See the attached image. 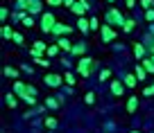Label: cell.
<instances>
[{"label":"cell","mask_w":154,"mask_h":133,"mask_svg":"<svg viewBox=\"0 0 154 133\" xmlns=\"http://www.w3.org/2000/svg\"><path fill=\"white\" fill-rule=\"evenodd\" d=\"M14 93L18 95V99H23L25 104H29V106H34L36 104V97H29V93H27V84H23V81H14Z\"/></svg>","instance_id":"6da1fadb"},{"label":"cell","mask_w":154,"mask_h":133,"mask_svg":"<svg viewBox=\"0 0 154 133\" xmlns=\"http://www.w3.org/2000/svg\"><path fill=\"white\" fill-rule=\"evenodd\" d=\"M95 63H97V61H93L91 57H82L79 61H77V68H75V70H77V75L86 79V77L91 75V70L95 68Z\"/></svg>","instance_id":"7a4b0ae2"},{"label":"cell","mask_w":154,"mask_h":133,"mask_svg":"<svg viewBox=\"0 0 154 133\" xmlns=\"http://www.w3.org/2000/svg\"><path fill=\"white\" fill-rule=\"evenodd\" d=\"M104 20H106V25H116V27H122L127 18H125V16H122V14H120L118 9H116V7H111V9L106 11Z\"/></svg>","instance_id":"3957f363"},{"label":"cell","mask_w":154,"mask_h":133,"mask_svg":"<svg viewBox=\"0 0 154 133\" xmlns=\"http://www.w3.org/2000/svg\"><path fill=\"white\" fill-rule=\"evenodd\" d=\"M54 27H57V20H54V16L50 14V11L41 16V29H43L45 34H52V32H54Z\"/></svg>","instance_id":"277c9868"},{"label":"cell","mask_w":154,"mask_h":133,"mask_svg":"<svg viewBox=\"0 0 154 133\" xmlns=\"http://www.w3.org/2000/svg\"><path fill=\"white\" fill-rule=\"evenodd\" d=\"M20 9H27L29 14H38L41 11V0H23V2H18Z\"/></svg>","instance_id":"5b68a950"},{"label":"cell","mask_w":154,"mask_h":133,"mask_svg":"<svg viewBox=\"0 0 154 133\" xmlns=\"http://www.w3.org/2000/svg\"><path fill=\"white\" fill-rule=\"evenodd\" d=\"M45 86H50V88H59V86L63 84V77L61 75H52V72H50V75H45Z\"/></svg>","instance_id":"8992f818"},{"label":"cell","mask_w":154,"mask_h":133,"mask_svg":"<svg viewBox=\"0 0 154 133\" xmlns=\"http://www.w3.org/2000/svg\"><path fill=\"white\" fill-rule=\"evenodd\" d=\"M29 54H32V57H43V54H48V45H45L43 41H36L34 48L29 50Z\"/></svg>","instance_id":"52a82bcc"},{"label":"cell","mask_w":154,"mask_h":133,"mask_svg":"<svg viewBox=\"0 0 154 133\" xmlns=\"http://www.w3.org/2000/svg\"><path fill=\"white\" fill-rule=\"evenodd\" d=\"M70 32H72V27H68V25H63V23H57V27H54L52 36L61 38V36H68V34H70Z\"/></svg>","instance_id":"ba28073f"},{"label":"cell","mask_w":154,"mask_h":133,"mask_svg":"<svg viewBox=\"0 0 154 133\" xmlns=\"http://www.w3.org/2000/svg\"><path fill=\"white\" fill-rule=\"evenodd\" d=\"M70 9L75 11V14L79 16V18H84V14L88 11V2H79V0H77V2H75L72 7H70Z\"/></svg>","instance_id":"9c48e42d"},{"label":"cell","mask_w":154,"mask_h":133,"mask_svg":"<svg viewBox=\"0 0 154 133\" xmlns=\"http://www.w3.org/2000/svg\"><path fill=\"white\" fill-rule=\"evenodd\" d=\"M100 32H102V41H104V43H111V41L116 38V32L111 29V25H104Z\"/></svg>","instance_id":"30bf717a"},{"label":"cell","mask_w":154,"mask_h":133,"mask_svg":"<svg viewBox=\"0 0 154 133\" xmlns=\"http://www.w3.org/2000/svg\"><path fill=\"white\" fill-rule=\"evenodd\" d=\"M5 104H7V108L14 111L16 106H18V95H16V93H7L5 95Z\"/></svg>","instance_id":"8fae6325"},{"label":"cell","mask_w":154,"mask_h":133,"mask_svg":"<svg viewBox=\"0 0 154 133\" xmlns=\"http://www.w3.org/2000/svg\"><path fill=\"white\" fill-rule=\"evenodd\" d=\"M111 93H113L116 97H122V93H125V84H120V81H111Z\"/></svg>","instance_id":"7c38bea8"},{"label":"cell","mask_w":154,"mask_h":133,"mask_svg":"<svg viewBox=\"0 0 154 133\" xmlns=\"http://www.w3.org/2000/svg\"><path fill=\"white\" fill-rule=\"evenodd\" d=\"M77 29H79L82 34H88V32H91V20L79 18V20H77Z\"/></svg>","instance_id":"4fadbf2b"},{"label":"cell","mask_w":154,"mask_h":133,"mask_svg":"<svg viewBox=\"0 0 154 133\" xmlns=\"http://www.w3.org/2000/svg\"><path fill=\"white\" fill-rule=\"evenodd\" d=\"M57 45L61 50H66V52H72V45H75V43H70L66 36H61V38H57Z\"/></svg>","instance_id":"5bb4252c"},{"label":"cell","mask_w":154,"mask_h":133,"mask_svg":"<svg viewBox=\"0 0 154 133\" xmlns=\"http://www.w3.org/2000/svg\"><path fill=\"white\" fill-rule=\"evenodd\" d=\"M145 54H147V50L143 48V43H134V57L143 61V59H145Z\"/></svg>","instance_id":"9a60e30c"},{"label":"cell","mask_w":154,"mask_h":133,"mask_svg":"<svg viewBox=\"0 0 154 133\" xmlns=\"http://www.w3.org/2000/svg\"><path fill=\"white\" fill-rule=\"evenodd\" d=\"M70 54H75V57L82 59L84 54H86V45H84V43H75V45H72V52H70Z\"/></svg>","instance_id":"2e32d148"},{"label":"cell","mask_w":154,"mask_h":133,"mask_svg":"<svg viewBox=\"0 0 154 133\" xmlns=\"http://www.w3.org/2000/svg\"><path fill=\"white\" fill-rule=\"evenodd\" d=\"M127 111H129V113H136V111H138V97H129V99H127Z\"/></svg>","instance_id":"e0dca14e"},{"label":"cell","mask_w":154,"mask_h":133,"mask_svg":"<svg viewBox=\"0 0 154 133\" xmlns=\"http://www.w3.org/2000/svg\"><path fill=\"white\" fill-rule=\"evenodd\" d=\"M45 106H48V108H59V106H61V99H59V97H48V99H45Z\"/></svg>","instance_id":"ac0fdd59"},{"label":"cell","mask_w":154,"mask_h":133,"mask_svg":"<svg viewBox=\"0 0 154 133\" xmlns=\"http://www.w3.org/2000/svg\"><path fill=\"white\" fill-rule=\"evenodd\" d=\"M2 38H5V41H11V38H14V29H11L9 25H2Z\"/></svg>","instance_id":"d6986e66"},{"label":"cell","mask_w":154,"mask_h":133,"mask_svg":"<svg viewBox=\"0 0 154 133\" xmlns=\"http://www.w3.org/2000/svg\"><path fill=\"white\" fill-rule=\"evenodd\" d=\"M136 84H138V77H136V75H127L125 77V86H127V88H134Z\"/></svg>","instance_id":"ffe728a7"},{"label":"cell","mask_w":154,"mask_h":133,"mask_svg":"<svg viewBox=\"0 0 154 133\" xmlns=\"http://www.w3.org/2000/svg\"><path fill=\"white\" fill-rule=\"evenodd\" d=\"M140 66H143V68H145L147 72H154V61H152L149 57H145L143 61H140Z\"/></svg>","instance_id":"44dd1931"},{"label":"cell","mask_w":154,"mask_h":133,"mask_svg":"<svg viewBox=\"0 0 154 133\" xmlns=\"http://www.w3.org/2000/svg\"><path fill=\"white\" fill-rule=\"evenodd\" d=\"M5 77H9V79H16V77H18V70H16V68H11V66H5Z\"/></svg>","instance_id":"7402d4cb"},{"label":"cell","mask_w":154,"mask_h":133,"mask_svg":"<svg viewBox=\"0 0 154 133\" xmlns=\"http://www.w3.org/2000/svg\"><path fill=\"white\" fill-rule=\"evenodd\" d=\"M134 75L138 77V81H143L145 77H147V70H145V68H143V66L138 63V66H136V72H134Z\"/></svg>","instance_id":"603a6c76"},{"label":"cell","mask_w":154,"mask_h":133,"mask_svg":"<svg viewBox=\"0 0 154 133\" xmlns=\"http://www.w3.org/2000/svg\"><path fill=\"white\" fill-rule=\"evenodd\" d=\"M134 27H136V20H134V18H127L125 25H122V32H131Z\"/></svg>","instance_id":"cb8c5ba5"},{"label":"cell","mask_w":154,"mask_h":133,"mask_svg":"<svg viewBox=\"0 0 154 133\" xmlns=\"http://www.w3.org/2000/svg\"><path fill=\"white\" fill-rule=\"evenodd\" d=\"M59 50H61V48H59L57 43H54V45H48V59H50V57H57Z\"/></svg>","instance_id":"d4e9b609"},{"label":"cell","mask_w":154,"mask_h":133,"mask_svg":"<svg viewBox=\"0 0 154 133\" xmlns=\"http://www.w3.org/2000/svg\"><path fill=\"white\" fill-rule=\"evenodd\" d=\"M34 63H36V66H43V68L50 66V61H48V59H43V57H34Z\"/></svg>","instance_id":"484cf974"},{"label":"cell","mask_w":154,"mask_h":133,"mask_svg":"<svg viewBox=\"0 0 154 133\" xmlns=\"http://www.w3.org/2000/svg\"><path fill=\"white\" fill-rule=\"evenodd\" d=\"M63 81H66L68 86H72V84H75V75H72V72H68V70H66V75H63Z\"/></svg>","instance_id":"4316f807"},{"label":"cell","mask_w":154,"mask_h":133,"mask_svg":"<svg viewBox=\"0 0 154 133\" xmlns=\"http://www.w3.org/2000/svg\"><path fill=\"white\" fill-rule=\"evenodd\" d=\"M11 41L16 43V45H23L25 43V38H23V34H18V32H14V38H11Z\"/></svg>","instance_id":"83f0119b"},{"label":"cell","mask_w":154,"mask_h":133,"mask_svg":"<svg viewBox=\"0 0 154 133\" xmlns=\"http://www.w3.org/2000/svg\"><path fill=\"white\" fill-rule=\"evenodd\" d=\"M45 126H48L50 131H52V129L57 126V120H54V117H45Z\"/></svg>","instance_id":"f1b7e54d"},{"label":"cell","mask_w":154,"mask_h":133,"mask_svg":"<svg viewBox=\"0 0 154 133\" xmlns=\"http://www.w3.org/2000/svg\"><path fill=\"white\" fill-rule=\"evenodd\" d=\"M104 79H111V70H100V81H104Z\"/></svg>","instance_id":"f546056e"},{"label":"cell","mask_w":154,"mask_h":133,"mask_svg":"<svg viewBox=\"0 0 154 133\" xmlns=\"http://www.w3.org/2000/svg\"><path fill=\"white\" fill-rule=\"evenodd\" d=\"M84 102H86V104L91 106L93 102H95V95H93V93H86V97H84Z\"/></svg>","instance_id":"4dcf8cb0"},{"label":"cell","mask_w":154,"mask_h":133,"mask_svg":"<svg viewBox=\"0 0 154 133\" xmlns=\"http://www.w3.org/2000/svg\"><path fill=\"white\" fill-rule=\"evenodd\" d=\"M23 25H25V27H34V20L29 18V16H25V18H23Z\"/></svg>","instance_id":"1f68e13d"},{"label":"cell","mask_w":154,"mask_h":133,"mask_svg":"<svg viewBox=\"0 0 154 133\" xmlns=\"http://www.w3.org/2000/svg\"><path fill=\"white\" fill-rule=\"evenodd\" d=\"M140 5H143V9H149L154 5V0H140Z\"/></svg>","instance_id":"d6a6232c"},{"label":"cell","mask_w":154,"mask_h":133,"mask_svg":"<svg viewBox=\"0 0 154 133\" xmlns=\"http://www.w3.org/2000/svg\"><path fill=\"white\" fill-rule=\"evenodd\" d=\"M91 29H102V27H100V20H97V18H91Z\"/></svg>","instance_id":"836d02e7"},{"label":"cell","mask_w":154,"mask_h":133,"mask_svg":"<svg viewBox=\"0 0 154 133\" xmlns=\"http://www.w3.org/2000/svg\"><path fill=\"white\" fill-rule=\"evenodd\" d=\"M7 16H9V9H7V7H2V9H0V18L7 20Z\"/></svg>","instance_id":"e575fe53"},{"label":"cell","mask_w":154,"mask_h":133,"mask_svg":"<svg viewBox=\"0 0 154 133\" xmlns=\"http://www.w3.org/2000/svg\"><path fill=\"white\" fill-rule=\"evenodd\" d=\"M27 93H29V97H36V88L32 84H27Z\"/></svg>","instance_id":"d590c367"},{"label":"cell","mask_w":154,"mask_h":133,"mask_svg":"<svg viewBox=\"0 0 154 133\" xmlns=\"http://www.w3.org/2000/svg\"><path fill=\"white\" fill-rule=\"evenodd\" d=\"M145 18L152 23V20H154V9H147V11H145Z\"/></svg>","instance_id":"8d00e7d4"},{"label":"cell","mask_w":154,"mask_h":133,"mask_svg":"<svg viewBox=\"0 0 154 133\" xmlns=\"http://www.w3.org/2000/svg\"><path fill=\"white\" fill-rule=\"evenodd\" d=\"M48 5H52V7H57V5H63V0H48Z\"/></svg>","instance_id":"74e56055"},{"label":"cell","mask_w":154,"mask_h":133,"mask_svg":"<svg viewBox=\"0 0 154 133\" xmlns=\"http://www.w3.org/2000/svg\"><path fill=\"white\" fill-rule=\"evenodd\" d=\"M75 2H77V0H63V5H66V7H72Z\"/></svg>","instance_id":"f35d334b"},{"label":"cell","mask_w":154,"mask_h":133,"mask_svg":"<svg viewBox=\"0 0 154 133\" xmlns=\"http://www.w3.org/2000/svg\"><path fill=\"white\" fill-rule=\"evenodd\" d=\"M149 59H152V61H154V45H152V48H149Z\"/></svg>","instance_id":"ab89813d"},{"label":"cell","mask_w":154,"mask_h":133,"mask_svg":"<svg viewBox=\"0 0 154 133\" xmlns=\"http://www.w3.org/2000/svg\"><path fill=\"white\" fill-rule=\"evenodd\" d=\"M125 2H127V7H134V2H136V0H125Z\"/></svg>","instance_id":"60d3db41"},{"label":"cell","mask_w":154,"mask_h":133,"mask_svg":"<svg viewBox=\"0 0 154 133\" xmlns=\"http://www.w3.org/2000/svg\"><path fill=\"white\" fill-rule=\"evenodd\" d=\"M129 133H140V131H129Z\"/></svg>","instance_id":"b9f144b4"},{"label":"cell","mask_w":154,"mask_h":133,"mask_svg":"<svg viewBox=\"0 0 154 133\" xmlns=\"http://www.w3.org/2000/svg\"><path fill=\"white\" fill-rule=\"evenodd\" d=\"M109 2H113V0H109Z\"/></svg>","instance_id":"7bdbcfd3"},{"label":"cell","mask_w":154,"mask_h":133,"mask_svg":"<svg viewBox=\"0 0 154 133\" xmlns=\"http://www.w3.org/2000/svg\"><path fill=\"white\" fill-rule=\"evenodd\" d=\"M18 2H23V0H18Z\"/></svg>","instance_id":"ee69618b"}]
</instances>
